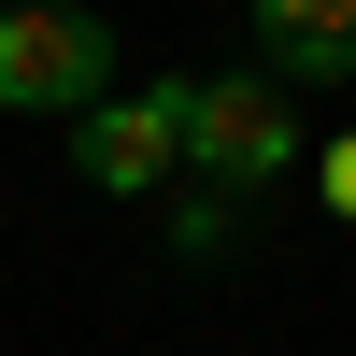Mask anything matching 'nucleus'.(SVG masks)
Here are the masks:
<instances>
[{
    "label": "nucleus",
    "instance_id": "f257e3e1",
    "mask_svg": "<svg viewBox=\"0 0 356 356\" xmlns=\"http://www.w3.org/2000/svg\"><path fill=\"white\" fill-rule=\"evenodd\" d=\"M186 171H200L214 200L285 186V171H300V100L257 86V72H200V86H186Z\"/></svg>",
    "mask_w": 356,
    "mask_h": 356
},
{
    "label": "nucleus",
    "instance_id": "f03ea898",
    "mask_svg": "<svg viewBox=\"0 0 356 356\" xmlns=\"http://www.w3.org/2000/svg\"><path fill=\"white\" fill-rule=\"evenodd\" d=\"M114 100V29L72 0H15L0 15V114H100Z\"/></svg>",
    "mask_w": 356,
    "mask_h": 356
},
{
    "label": "nucleus",
    "instance_id": "7ed1b4c3",
    "mask_svg": "<svg viewBox=\"0 0 356 356\" xmlns=\"http://www.w3.org/2000/svg\"><path fill=\"white\" fill-rule=\"evenodd\" d=\"M72 171L100 200H157L171 171H186V72L171 86H114L100 114H72Z\"/></svg>",
    "mask_w": 356,
    "mask_h": 356
},
{
    "label": "nucleus",
    "instance_id": "20e7f679",
    "mask_svg": "<svg viewBox=\"0 0 356 356\" xmlns=\"http://www.w3.org/2000/svg\"><path fill=\"white\" fill-rule=\"evenodd\" d=\"M257 86L314 100V86H356V0H257Z\"/></svg>",
    "mask_w": 356,
    "mask_h": 356
},
{
    "label": "nucleus",
    "instance_id": "39448f33",
    "mask_svg": "<svg viewBox=\"0 0 356 356\" xmlns=\"http://www.w3.org/2000/svg\"><path fill=\"white\" fill-rule=\"evenodd\" d=\"M171 243H186V257H228V243H243V200L186 186V200H171Z\"/></svg>",
    "mask_w": 356,
    "mask_h": 356
},
{
    "label": "nucleus",
    "instance_id": "423d86ee",
    "mask_svg": "<svg viewBox=\"0 0 356 356\" xmlns=\"http://www.w3.org/2000/svg\"><path fill=\"white\" fill-rule=\"evenodd\" d=\"M328 214H356V129L328 143Z\"/></svg>",
    "mask_w": 356,
    "mask_h": 356
}]
</instances>
